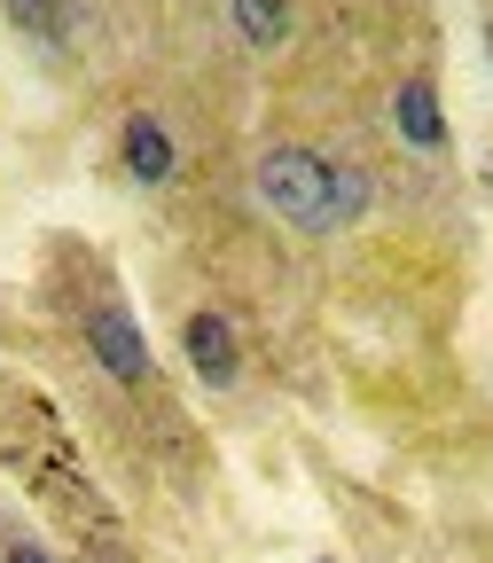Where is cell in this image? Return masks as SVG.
I'll return each mask as SVG.
<instances>
[{
  "instance_id": "1",
  "label": "cell",
  "mask_w": 493,
  "mask_h": 563,
  "mask_svg": "<svg viewBox=\"0 0 493 563\" xmlns=\"http://www.w3.org/2000/svg\"><path fill=\"white\" fill-rule=\"evenodd\" d=\"M259 203L274 211V220H291L298 235H337V228H352L369 211V173L282 141V150L259 157Z\"/></svg>"
},
{
  "instance_id": "2",
  "label": "cell",
  "mask_w": 493,
  "mask_h": 563,
  "mask_svg": "<svg viewBox=\"0 0 493 563\" xmlns=\"http://www.w3.org/2000/svg\"><path fill=\"white\" fill-rule=\"evenodd\" d=\"M87 344H95V361L118 376V384H141L150 376V344H141V321L125 306H95L87 313Z\"/></svg>"
},
{
  "instance_id": "3",
  "label": "cell",
  "mask_w": 493,
  "mask_h": 563,
  "mask_svg": "<svg viewBox=\"0 0 493 563\" xmlns=\"http://www.w3.org/2000/svg\"><path fill=\"white\" fill-rule=\"evenodd\" d=\"M188 361L204 384H235V329L228 313H188Z\"/></svg>"
},
{
  "instance_id": "4",
  "label": "cell",
  "mask_w": 493,
  "mask_h": 563,
  "mask_svg": "<svg viewBox=\"0 0 493 563\" xmlns=\"http://www.w3.org/2000/svg\"><path fill=\"white\" fill-rule=\"evenodd\" d=\"M118 157H125V173H133V180H165L180 150H173V133H165L157 118H125V141H118Z\"/></svg>"
},
{
  "instance_id": "5",
  "label": "cell",
  "mask_w": 493,
  "mask_h": 563,
  "mask_svg": "<svg viewBox=\"0 0 493 563\" xmlns=\"http://www.w3.org/2000/svg\"><path fill=\"white\" fill-rule=\"evenodd\" d=\"M392 118H399V133L415 141V150H447V110H439V95L423 87V79H407L392 95Z\"/></svg>"
},
{
  "instance_id": "6",
  "label": "cell",
  "mask_w": 493,
  "mask_h": 563,
  "mask_svg": "<svg viewBox=\"0 0 493 563\" xmlns=\"http://www.w3.org/2000/svg\"><path fill=\"white\" fill-rule=\"evenodd\" d=\"M228 16L251 47H282L291 40V0H228Z\"/></svg>"
},
{
  "instance_id": "7",
  "label": "cell",
  "mask_w": 493,
  "mask_h": 563,
  "mask_svg": "<svg viewBox=\"0 0 493 563\" xmlns=\"http://www.w3.org/2000/svg\"><path fill=\"white\" fill-rule=\"evenodd\" d=\"M0 9H9V24H17V32H32L40 47H55V40H63V24H70L63 0H0Z\"/></svg>"
},
{
  "instance_id": "8",
  "label": "cell",
  "mask_w": 493,
  "mask_h": 563,
  "mask_svg": "<svg viewBox=\"0 0 493 563\" xmlns=\"http://www.w3.org/2000/svg\"><path fill=\"white\" fill-rule=\"evenodd\" d=\"M0 563H47V555H40L32 540H9V555H0Z\"/></svg>"
}]
</instances>
